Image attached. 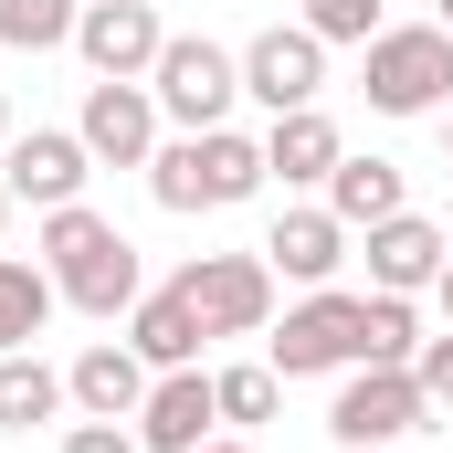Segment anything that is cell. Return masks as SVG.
<instances>
[{
  "instance_id": "1",
  "label": "cell",
  "mask_w": 453,
  "mask_h": 453,
  "mask_svg": "<svg viewBox=\"0 0 453 453\" xmlns=\"http://www.w3.org/2000/svg\"><path fill=\"white\" fill-rule=\"evenodd\" d=\"M42 274H53V296H64L74 317H96V327H116V317L148 296V274H137V242H127L106 211H85V201L42 211Z\"/></svg>"
},
{
  "instance_id": "2",
  "label": "cell",
  "mask_w": 453,
  "mask_h": 453,
  "mask_svg": "<svg viewBox=\"0 0 453 453\" xmlns=\"http://www.w3.org/2000/svg\"><path fill=\"white\" fill-rule=\"evenodd\" d=\"M274 169H264V137H242V127H201V137H169L158 158H148V190H158V211H232V201H253Z\"/></svg>"
},
{
  "instance_id": "3",
  "label": "cell",
  "mask_w": 453,
  "mask_h": 453,
  "mask_svg": "<svg viewBox=\"0 0 453 453\" xmlns=\"http://www.w3.org/2000/svg\"><path fill=\"white\" fill-rule=\"evenodd\" d=\"M358 85L380 116H443L453 106V32L443 21H380L358 42Z\"/></svg>"
},
{
  "instance_id": "4",
  "label": "cell",
  "mask_w": 453,
  "mask_h": 453,
  "mask_svg": "<svg viewBox=\"0 0 453 453\" xmlns=\"http://www.w3.org/2000/svg\"><path fill=\"white\" fill-rule=\"evenodd\" d=\"M148 96H158V116H180V137H201V127H232L242 53H222L211 32H169V53L148 64Z\"/></svg>"
},
{
  "instance_id": "5",
  "label": "cell",
  "mask_w": 453,
  "mask_h": 453,
  "mask_svg": "<svg viewBox=\"0 0 453 453\" xmlns=\"http://www.w3.org/2000/svg\"><path fill=\"white\" fill-rule=\"evenodd\" d=\"M422 422H433V390L411 369H348V390L327 401V433L348 453H390V443H411Z\"/></svg>"
},
{
  "instance_id": "6",
  "label": "cell",
  "mask_w": 453,
  "mask_h": 453,
  "mask_svg": "<svg viewBox=\"0 0 453 453\" xmlns=\"http://www.w3.org/2000/svg\"><path fill=\"white\" fill-rule=\"evenodd\" d=\"M180 296L201 306L211 338H264L274 327V264L264 253H190L180 264Z\"/></svg>"
},
{
  "instance_id": "7",
  "label": "cell",
  "mask_w": 453,
  "mask_h": 453,
  "mask_svg": "<svg viewBox=\"0 0 453 453\" xmlns=\"http://www.w3.org/2000/svg\"><path fill=\"white\" fill-rule=\"evenodd\" d=\"M358 317H369V296H338V285H317L306 306H285V327H274V380L358 369Z\"/></svg>"
},
{
  "instance_id": "8",
  "label": "cell",
  "mask_w": 453,
  "mask_h": 453,
  "mask_svg": "<svg viewBox=\"0 0 453 453\" xmlns=\"http://www.w3.org/2000/svg\"><path fill=\"white\" fill-rule=\"evenodd\" d=\"M242 96H253L264 116L317 106V96H327V42H317L306 21H274V32H253V42H242Z\"/></svg>"
},
{
  "instance_id": "9",
  "label": "cell",
  "mask_w": 453,
  "mask_h": 453,
  "mask_svg": "<svg viewBox=\"0 0 453 453\" xmlns=\"http://www.w3.org/2000/svg\"><path fill=\"white\" fill-rule=\"evenodd\" d=\"M74 53L106 74V85H148V64L169 53V21L148 0H85L74 11Z\"/></svg>"
},
{
  "instance_id": "10",
  "label": "cell",
  "mask_w": 453,
  "mask_h": 453,
  "mask_svg": "<svg viewBox=\"0 0 453 453\" xmlns=\"http://www.w3.org/2000/svg\"><path fill=\"white\" fill-rule=\"evenodd\" d=\"M74 137H85L96 169H148V158H158V96L96 74V85H85V116H74Z\"/></svg>"
},
{
  "instance_id": "11",
  "label": "cell",
  "mask_w": 453,
  "mask_h": 453,
  "mask_svg": "<svg viewBox=\"0 0 453 453\" xmlns=\"http://www.w3.org/2000/svg\"><path fill=\"white\" fill-rule=\"evenodd\" d=\"M0 180H11V201L64 211V201H85L96 158H85V137H74V127H32V137H11V148H0Z\"/></svg>"
},
{
  "instance_id": "12",
  "label": "cell",
  "mask_w": 453,
  "mask_h": 453,
  "mask_svg": "<svg viewBox=\"0 0 453 453\" xmlns=\"http://www.w3.org/2000/svg\"><path fill=\"white\" fill-rule=\"evenodd\" d=\"M211 422H222L211 369H158L148 401H137V453H201V443H211Z\"/></svg>"
},
{
  "instance_id": "13",
  "label": "cell",
  "mask_w": 453,
  "mask_h": 453,
  "mask_svg": "<svg viewBox=\"0 0 453 453\" xmlns=\"http://www.w3.org/2000/svg\"><path fill=\"white\" fill-rule=\"evenodd\" d=\"M358 242H369V285L380 296H433V274H443V253H453V232L422 222V211H390V222H369Z\"/></svg>"
},
{
  "instance_id": "14",
  "label": "cell",
  "mask_w": 453,
  "mask_h": 453,
  "mask_svg": "<svg viewBox=\"0 0 453 453\" xmlns=\"http://www.w3.org/2000/svg\"><path fill=\"white\" fill-rule=\"evenodd\" d=\"M348 242H358V232H348L327 201H317V211H274V232H264V264H274L285 285H306V296H317V285H338Z\"/></svg>"
},
{
  "instance_id": "15",
  "label": "cell",
  "mask_w": 453,
  "mask_h": 453,
  "mask_svg": "<svg viewBox=\"0 0 453 453\" xmlns=\"http://www.w3.org/2000/svg\"><path fill=\"white\" fill-rule=\"evenodd\" d=\"M148 380H158V369H148V358H137L127 338H96L85 358H74V369H64V390H74V411H85V422H137Z\"/></svg>"
},
{
  "instance_id": "16",
  "label": "cell",
  "mask_w": 453,
  "mask_h": 453,
  "mask_svg": "<svg viewBox=\"0 0 453 453\" xmlns=\"http://www.w3.org/2000/svg\"><path fill=\"white\" fill-rule=\"evenodd\" d=\"M201 338H211V327H201V306L180 296V274L127 306V348H137L148 369H201Z\"/></svg>"
},
{
  "instance_id": "17",
  "label": "cell",
  "mask_w": 453,
  "mask_h": 453,
  "mask_svg": "<svg viewBox=\"0 0 453 453\" xmlns=\"http://www.w3.org/2000/svg\"><path fill=\"white\" fill-rule=\"evenodd\" d=\"M338 158H348V137H338V116H327V106H296V116L264 127V169H274L285 190H327Z\"/></svg>"
},
{
  "instance_id": "18",
  "label": "cell",
  "mask_w": 453,
  "mask_h": 453,
  "mask_svg": "<svg viewBox=\"0 0 453 453\" xmlns=\"http://www.w3.org/2000/svg\"><path fill=\"white\" fill-rule=\"evenodd\" d=\"M327 211H338L348 232L411 211V201H401V169H390V158H338V169H327Z\"/></svg>"
},
{
  "instance_id": "19",
  "label": "cell",
  "mask_w": 453,
  "mask_h": 453,
  "mask_svg": "<svg viewBox=\"0 0 453 453\" xmlns=\"http://www.w3.org/2000/svg\"><path fill=\"white\" fill-rule=\"evenodd\" d=\"M74 390H64V369H42L32 348H11L0 358V433H32V422H53Z\"/></svg>"
},
{
  "instance_id": "20",
  "label": "cell",
  "mask_w": 453,
  "mask_h": 453,
  "mask_svg": "<svg viewBox=\"0 0 453 453\" xmlns=\"http://www.w3.org/2000/svg\"><path fill=\"white\" fill-rule=\"evenodd\" d=\"M53 306H64V296H53V274H42V264H11V253H0V358L42 338V327H53Z\"/></svg>"
},
{
  "instance_id": "21",
  "label": "cell",
  "mask_w": 453,
  "mask_h": 453,
  "mask_svg": "<svg viewBox=\"0 0 453 453\" xmlns=\"http://www.w3.org/2000/svg\"><path fill=\"white\" fill-rule=\"evenodd\" d=\"M411 358H422V306L369 285V317H358V369H411Z\"/></svg>"
},
{
  "instance_id": "22",
  "label": "cell",
  "mask_w": 453,
  "mask_h": 453,
  "mask_svg": "<svg viewBox=\"0 0 453 453\" xmlns=\"http://www.w3.org/2000/svg\"><path fill=\"white\" fill-rule=\"evenodd\" d=\"M74 11L85 0H0V42L11 53H53V42H74Z\"/></svg>"
},
{
  "instance_id": "23",
  "label": "cell",
  "mask_w": 453,
  "mask_h": 453,
  "mask_svg": "<svg viewBox=\"0 0 453 453\" xmlns=\"http://www.w3.org/2000/svg\"><path fill=\"white\" fill-rule=\"evenodd\" d=\"M211 390H222V422H274V401H285L274 358H242V369H211Z\"/></svg>"
},
{
  "instance_id": "24",
  "label": "cell",
  "mask_w": 453,
  "mask_h": 453,
  "mask_svg": "<svg viewBox=\"0 0 453 453\" xmlns=\"http://www.w3.org/2000/svg\"><path fill=\"white\" fill-rule=\"evenodd\" d=\"M306 32L317 42H369L380 32V0H306Z\"/></svg>"
},
{
  "instance_id": "25",
  "label": "cell",
  "mask_w": 453,
  "mask_h": 453,
  "mask_svg": "<svg viewBox=\"0 0 453 453\" xmlns=\"http://www.w3.org/2000/svg\"><path fill=\"white\" fill-rule=\"evenodd\" d=\"M411 380L433 390V411H453V327H443V338H422V358H411Z\"/></svg>"
},
{
  "instance_id": "26",
  "label": "cell",
  "mask_w": 453,
  "mask_h": 453,
  "mask_svg": "<svg viewBox=\"0 0 453 453\" xmlns=\"http://www.w3.org/2000/svg\"><path fill=\"white\" fill-rule=\"evenodd\" d=\"M64 453H137V433H116V422H74Z\"/></svg>"
},
{
  "instance_id": "27",
  "label": "cell",
  "mask_w": 453,
  "mask_h": 453,
  "mask_svg": "<svg viewBox=\"0 0 453 453\" xmlns=\"http://www.w3.org/2000/svg\"><path fill=\"white\" fill-rule=\"evenodd\" d=\"M433 306H443V327H453V253H443V274H433Z\"/></svg>"
},
{
  "instance_id": "28",
  "label": "cell",
  "mask_w": 453,
  "mask_h": 453,
  "mask_svg": "<svg viewBox=\"0 0 453 453\" xmlns=\"http://www.w3.org/2000/svg\"><path fill=\"white\" fill-rule=\"evenodd\" d=\"M201 453H253V443H222V433H211V443H201Z\"/></svg>"
},
{
  "instance_id": "29",
  "label": "cell",
  "mask_w": 453,
  "mask_h": 453,
  "mask_svg": "<svg viewBox=\"0 0 453 453\" xmlns=\"http://www.w3.org/2000/svg\"><path fill=\"white\" fill-rule=\"evenodd\" d=\"M0 148H11V96H0Z\"/></svg>"
},
{
  "instance_id": "30",
  "label": "cell",
  "mask_w": 453,
  "mask_h": 453,
  "mask_svg": "<svg viewBox=\"0 0 453 453\" xmlns=\"http://www.w3.org/2000/svg\"><path fill=\"white\" fill-rule=\"evenodd\" d=\"M0 222H11V180H0Z\"/></svg>"
},
{
  "instance_id": "31",
  "label": "cell",
  "mask_w": 453,
  "mask_h": 453,
  "mask_svg": "<svg viewBox=\"0 0 453 453\" xmlns=\"http://www.w3.org/2000/svg\"><path fill=\"white\" fill-rule=\"evenodd\" d=\"M433 21H443V32H453V0H443V11H433Z\"/></svg>"
},
{
  "instance_id": "32",
  "label": "cell",
  "mask_w": 453,
  "mask_h": 453,
  "mask_svg": "<svg viewBox=\"0 0 453 453\" xmlns=\"http://www.w3.org/2000/svg\"><path fill=\"white\" fill-rule=\"evenodd\" d=\"M443 148H453V106H443Z\"/></svg>"
},
{
  "instance_id": "33",
  "label": "cell",
  "mask_w": 453,
  "mask_h": 453,
  "mask_svg": "<svg viewBox=\"0 0 453 453\" xmlns=\"http://www.w3.org/2000/svg\"><path fill=\"white\" fill-rule=\"evenodd\" d=\"M443 232H453V222H443Z\"/></svg>"
}]
</instances>
